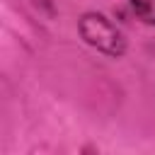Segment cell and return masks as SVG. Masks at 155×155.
Wrapping results in <instances>:
<instances>
[{
    "label": "cell",
    "instance_id": "obj_2",
    "mask_svg": "<svg viewBox=\"0 0 155 155\" xmlns=\"http://www.w3.org/2000/svg\"><path fill=\"white\" fill-rule=\"evenodd\" d=\"M128 2L143 24H155V0H128Z\"/></svg>",
    "mask_w": 155,
    "mask_h": 155
},
{
    "label": "cell",
    "instance_id": "obj_1",
    "mask_svg": "<svg viewBox=\"0 0 155 155\" xmlns=\"http://www.w3.org/2000/svg\"><path fill=\"white\" fill-rule=\"evenodd\" d=\"M78 29H80V36L85 39V44L102 51L104 56L121 58L126 53V36L102 12H85L78 22Z\"/></svg>",
    "mask_w": 155,
    "mask_h": 155
}]
</instances>
